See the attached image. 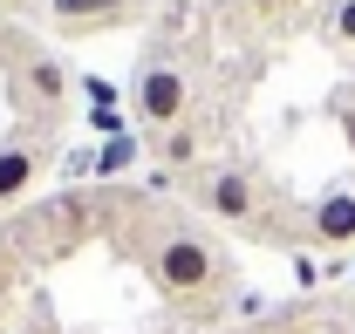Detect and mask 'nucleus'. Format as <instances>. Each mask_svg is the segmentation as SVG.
Segmentation results:
<instances>
[{
  "instance_id": "obj_4",
  "label": "nucleus",
  "mask_w": 355,
  "mask_h": 334,
  "mask_svg": "<svg viewBox=\"0 0 355 334\" xmlns=\"http://www.w3.org/2000/svg\"><path fill=\"white\" fill-rule=\"evenodd\" d=\"M42 164H48V130H14V137H0V211L21 205V198L42 184Z\"/></svg>"
},
{
  "instance_id": "obj_3",
  "label": "nucleus",
  "mask_w": 355,
  "mask_h": 334,
  "mask_svg": "<svg viewBox=\"0 0 355 334\" xmlns=\"http://www.w3.org/2000/svg\"><path fill=\"white\" fill-rule=\"evenodd\" d=\"M130 109L150 130H178L184 109H191V76H184L178 62H144L137 82H130Z\"/></svg>"
},
{
  "instance_id": "obj_2",
  "label": "nucleus",
  "mask_w": 355,
  "mask_h": 334,
  "mask_svg": "<svg viewBox=\"0 0 355 334\" xmlns=\"http://www.w3.org/2000/svg\"><path fill=\"white\" fill-rule=\"evenodd\" d=\"M184 191H191V205L205 211V218H219L232 232H260L266 211H273V191H266L260 170L246 164H198L184 177Z\"/></svg>"
},
{
  "instance_id": "obj_6",
  "label": "nucleus",
  "mask_w": 355,
  "mask_h": 334,
  "mask_svg": "<svg viewBox=\"0 0 355 334\" xmlns=\"http://www.w3.org/2000/svg\"><path fill=\"white\" fill-rule=\"evenodd\" d=\"M308 239L314 246H355V191L335 184L308 205Z\"/></svg>"
},
{
  "instance_id": "obj_12",
  "label": "nucleus",
  "mask_w": 355,
  "mask_h": 334,
  "mask_svg": "<svg viewBox=\"0 0 355 334\" xmlns=\"http://www.w3.org/2000/svg\"><path fill=\"white\" fill-rule=\"evenodd\" d=\"M83 96H89V116H96V109H110V103H116V82H103V76H89V82H83Z\"/></svg>"
},
{
  "instance_id": "obj_13",
  "label": "nucleus",
  "mask_w": 355,
  "mask_h": 334,
  "mask_svg": "<svg viewBox=\"0 0 355 334\" xmlns=\"http://www.w3.org/2000/svg\"><path fill=\"white\" fill-rule=\"evenodd\" d=\"M239 7H246V14H260V21H280L294 0H239Z\"/></svg>"
},
{
  "instance_id": "obj_14",
  "label": "nucleus",
  "mask_w": 355,
  "mask_h": 334,
  "mask_svg": "<svg viewBox=\"0 0 355 334\" xmlns=\"http://www.w3.org/2000/svg\"><path fill=\"white\" fill-rule=\"evenodd\" d=\"M0 334H35V328H0Z\"/></svg>"
},
{
  "instance_id": "obj_9",
  "label": "nucleus",
  "mask_w": 355,
  "mask_h": 334,
  "mask_svg": "<svg viewBox=\"0 0 355 334\" xmlns=\"http://www.w3.org/2000/svg\"><path fill=\"white\" fill-rule=\"evenodd\" d=\"M157 150H164V164H191V157H198V130H191V123H178L171 137L157 143Z\"/></svg>"
},
{
  "instance_id": "obj_8",
  "label": "nucleus",
  "mask_w": 355,
  "mask_h": 334,
  "mask_svg": "<svg viewBox=\"0 0 355 334\" xmlns=\"http://www.w3.org/2000/svg\"><path fill=\"white\" fill-rule=\"evenodd\" d=\"M328 42L355 55V0H328Z\"/></svg>"
},
{
  "instance_id": "obj_10",
  "label": "nucleus",
  "mask_w": 355,
  "mask_h": 334,
  "mask_svg": "<svg viewBox=\"0 0 355 334\" xmlns=\"http://www.w3.org/2000/svg\"><path fill=\"white\" fill-rule=\"evenodd\" d=\"M130 157H137V137H110V143H103V157H96V170L110 177V170H123Z\"/></svg>"
},
{
  "instance_id": "obj_5",
  "label": "nucleus",
  "mask_w": 355,
  "mask_h": 334,
  "mask_svg": "<svg viewBox=\"0 0 355 334\" xmlns=\"http://www.w3.org/2000/svg\"><path fill=\"white\" fill-rule=\"evenodd\" d=\"M48 21L62 35H110L130 21V0H48Z\"/></svg>"
},
{
  "instance_id": "obj_7",
  "label": "nucleus",
  "mask_w": 355,
  "mask_h": 334,
  "mask_svg": "<svg viewBox=\"0 0 355 334\" xmlns=\"http://www.w3.org/2000/svg\"><path fill=\"white\" fill-rule=\"evenodd\" d=\"M14 82H21V103H35L42 116H55V109H62V96H69V69H62L55 55H21Z\"/></svg>"
},
{
  "instance_id": "obj_11",
  "label": "nucleus",
  "mask_w": 355,
  "mask_h": 334,
  "mask_svg": "<svg viewBox=\"0 0 355 334\" xmlns=\"http://www.w3.org/2000/svg\"><path fill=\"white\" fill-rule=\"evenodd\" d=\"M335 130H342V143L355 157V96H335Z\"/></svg>"
},
{
  "instance_id": "obj_1",
  "label": "nucleus",
  "mask_w": 355,
  "mask_h": 334,
  "mask_svg": "<svg viewBox=\"0 0 355 334\" xmlns=\"http://www.w3.org/2000/svg\"><path fill=\"white\" fill-rule=\"evenodd\" d=\"M130 252L178 314H212L232 293V252L191 211H144L130 225Z\"/></svg>"
}]
</instances>
